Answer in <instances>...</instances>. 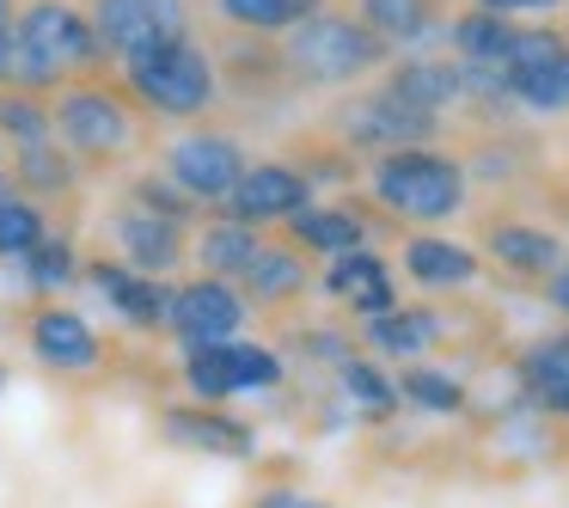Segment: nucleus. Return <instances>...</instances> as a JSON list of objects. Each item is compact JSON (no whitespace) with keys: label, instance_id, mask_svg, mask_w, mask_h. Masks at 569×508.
<instances>
[{"label":"nucleus","instance_id":"obj_1","mask_svg":"<svg viewBox=\"0 0 569 508\" xmlns=\"http://www.w3.org/2000/svg\"><path fill=\"white\" fill-rule=\"evenodd\" d=\"M282 62L295 68L307 87H349L361 80L368 68L386 62V43L373 38L361 19H343V13H312L307 26L288 31L282 43Z\"/></svg>","mask_w":569,"mask_h":508},{"label":"nucleus","instance_id":"obj_2","mask_svg":"<svg viewBox=\"0 0 569 508\" xmlns=\"http://www.w3.org/2000/svg\"><path fill=\"white\" fill-rule=\"evenodd\" d=\"M373 197L392 215H405V221H447L466 202V172L447 153L398 148V153L373 160Z\"/></svg>","mask_w":569,"mask_h":508},{"label":"nucleus","instance_id":"obj_3","mask_svg":"<svg viewBox=\"0 0 569 508\" xmlns=\"http://www.w3.org/2000/svg\"><path fill=\"white\" fill-rule=\"evenodd\" d=\"M123 74H129V92L153 117H172V123H190V117H202L214 104V62L190 38L148 50V56H129Z\"/></svg>","mask_w":569,"mask_h":508},{"label":"nucleus","instance_id":"obj_4","mask_svg":"<svg viewBox=\"0 0 569 508\" xmlns=\"http://www.w3.org/2000/svg\"><path fill=\"white\" fill-rule=\"evenodd\" d=\"M50 123H56V136H62V148L74 153V160H92V166L129 153V141H136L129 104L117 99V92H104V87H62Z\"/></svg>","mask_w":569,"mask_h":508},{"label":"nucleus","instance_id":"obj_5","mask_svg":"<svg viewBox=\"0 0 569 508\" xmlns=\"http://www.w3.org/2000/svg\"><path fill=\"white\" fill-rule=\"evenodd\" d=\"M184 386L202 405H227L239 392H270L282 386V361L263 343L227 337V343H184Z\"/></svg>","mask_w":569,"mask_h":508},{"label":"nucleus","instance_id":"obj_6","mask_svg":"<svg viewBox=\"0 0 569 508\" xmlns=\"http://www.w3.org/2000/svg\"><path fill=\"white\" fill-rule=\"evenodd\" d=\"M92 31H99L104 50H117L129 62V56L184 43L190 38V7L184 0H99V7H92Z\"/></svg>","mask_w":569,"mask_h":508},{"label":"nucleus","instance_id":"obj_7","mask_svg":"<svg viewBox=\"0 0 569 508\" xmlns=\"http://www.w3.org/2000/svg\"><path fill=\"white\" fill-rule=\"evenodd\" d=\"M166 172L184 190L190 202H227L246 178V153H239L233 136H214V129H197V136H178L172 153H166Z\"/></svg>","mask_w":569,"mask_h":508},{"label":"nucleus","instance_id":"obj_8","mask_svg":"<svg viewBox=\"0 0 569 508\" xmlns=\"http://www.w3.org/2000/svg\"><path fill=\"white\" fill-rule=\"evenodd\" d=\"M166 325L178 331V343H227L246 325V295L227 288L221 276H190L184 288H172Z\"/></svg>","mask_w":569,"mask_h":508},{"label":"nucleus","instance_id":"obj_9","mask_svg":"<svg viewBox=\"0 0 569 508\" xmlns=\"http://www.w3.org/2000/svg\"><path fill=\"white\" fill-rule=\"evenodd\" d=\"M13 26L26 31L31 43H38L43 56H50L62 74H74V68H92L104 56L99 31H92L87 13H74L68 0H31L26 13H13Z\"/></svg>","mask_w":569,"mask_h":508},{"label":"nucleus","instance_id":"obj_10","mask_svg":"<svg viewBox=\"0 0 569 508\" xmlns=\"http://www.w3.org/2000/svg\"><path fill=\"white\" fill-rule=\"evenodd\" d=\"M343 136L349 148H373V153H398L410 148V141H429L435 136V117L417 111V104L392 99V92H368V99H356L343 111Z\"/></svg>","mask_w":569,"mask_h":508},{"label":"nucleus","instance_id":"obj_11","mask_svg":"<svg viewBox=\"0 0 569 508\" xmlns=\"http://www.w3.org/2000/svg\"><path fill=\"white\" fill-rule=\"evenodd\" d=\"M227 209H233V221H246V227L295 221L300 209H312V185H307V172H295V166H246V178H239V190L227 197Z\"/></svg>","mask_w":569,"mask_h":508},{"label":"nucleus","instance_id":"obj_12","mask_svg":"<svg viewBox=\"0 0 569 508\" xmlns=\"http://www.w3.org/2000/svg\"><path fill=\"white\" fill-rule=\"evenodd\" d=\"M31 356H38L43 368L87 373L104 361V343L74 307H43V312H31Z\"/></svg>","mask_w":569,"mask_h":508},{"label":"nucleus","instance_id":"obj_13","mask_svg":"<svg viewBox=\"0 0 569 508\" xmlns=\"http://www.w3.org/2000/svg\"><path fill=\"white\" fill-rule=\"evenodd\" d=\"M166 435H172L178 447H197V454H214V459H251L258 454V441H251L246 422L227 417V410H214V405L166 410Z\"/></svg>","mask_w":569,"mask_h":508},{"label":"nucleus","instance_id":"obj_14","mask_svg":"<svg viewBox=\"0 0 569 508\" xmlns=\"http://www.w3.org/2000/svg\"><path fill=\"white\" fill-rule=\"evenodd\" d=\"M111 233H117V246H123V263L141 270V276H160V270H172V263L184 258V227L166 221V215L123 209L111 221Z\"/></svg>","mask_w":569,"mask_h":508},{"label":"nucleus","instance_id":"obj_15","mask_svg":"<svg viewBox=\"0 0 569 508\" xmlns=\"http://www.w3.org/2000/svg\"><path fill=\"white\" fill-rule=\"evenodd\" d=\"M87 276H92V288H99L104 300H111L117 312H123L129 325H141V331H153V325H166V307H172V295H166L153 276H141V270H129V263H87Z\"/></svg>","mask_w":569,"mask_h":508},{"label":"nucleus","instance_id":"obj_16","mask_svg":"<svg viewBox=\"0 0 569 508\" xmlns=\"http://www.w3.org/2000/svg\"><path fill=\"white\" fill-rule=\"evenodd\" d=\"M62 80H68V74L26 38V31L13 26V19L0 26V87H7V92H26V99H43V92H56Z\"/></svg>","mask_w":569,"mask_h":508},{"label":"nucleus","instance_id":"obj_17","mask_svg":"<svg viewBox=\"0 0 569 508\" xmlns=\"http://www.w3.org/2000/svg\"><path fill=\"white\" fill-rule=\"evenodd\" d=\"M520 386L539 398L545 410L569 417V337H545L520 356Z\"/></svg>","mask_w":569,"mask_h":508},{"label":"nucleus","instance_id":"obj_18","mask_svg":"<svg viewBox=\"0 0 569 508\" xmlns=\"http://www.w3.org/2000/svg\"><path fill=\"white\" fill-rule=\"evenodd\" d=\"M490 258L508 263V270H520V276H551L557 258H563V246H557V233H545V227L502 221V227H490Z\"/></svg>","mask_w":569,"mask_h":508},{"label":"nucleus","instance_id":"obj_19","mask_svg":"<svg viewBox=\"0 0 569 508\" xmlns=\"http://www.w3.org/2000/svg\"><path fill=\"white\" fill-rule=\"evenodd\" d=\"M515 19L502 13H483V7H471V13L453 19V43H459V62H478V68H502L508 50H515Z\"/></svg>","mask_w":569,"mask_h":508},{"label":"nucleus","instance_id":"obj_20","mask_svg":"<svg viewBox=\"0 0 569 508\" xmlns=\"http://www.w3.org/2000/svg\"><path fill=\"white\" fill-rule=\"evenodd\" d=\"M239 282H246V300L282 307V300H295L300 288H307V263H300V251H288V246H263L258 263H251Z\"/></svg>","mask_w":569,"mask_h":508},{"label":"nucleus","instance_id":"obj_21","mask_svg":"<svg viewBox=\"0 0 569 508\" xmlns=\"http://www.w3.org/2000/svg\"><path fill=\"white\" fill-rule=\"evenodd\" d=\"M405 270L417 276L422 288H466L478 276V258L453 239H410L405 246Z\"/></svg>","mask_w":569,"mask_h":508},{"label":"nucleus","instance_id":"obj_22","mask_svg":"<svg viewBox=\"0 0 569 508\" xmlns=\"http://www.w3.org/2000/svg\"><path fill=\"white\" fill-rule=\"evenodd\" d=\"M441 337V319L429 307H392L380 319H368V343L373 356H422Z\"/></svg>","mask_w":569,"mask_h":508},{"label":"nucleus","instance_id":"obj_23","mask_svg":"<svg viewBox=\"0 0 569 508\" xmlns=\"http://www.w3.org/2000/svg\"><path fill=\"white\" fill-rule=\"evenodd\" d=\"M386 92L405 99V104H417V111H429V117H441L447 104L459 99V68L453 62H405L392 80H386Z\"/></svg>","mask_w":569,"mask_h":508},{"label":"nucleus","instance_id":"obj_24","mask_svg":"<svg viewBox=\"0 0 569 508\" xmlns=\"http://www.w3.org/2000/svg\"><path fill=\"white\" fill-rule=\"evenodd\" d=\"M197 251H202V270L227 282V276H246L251 263H258L263 239H258V227H246V221H214L209 233L197 239Z\"/></svg>","mask_w":569,"mask_h":508},{"label":"nucleus","instance_id":"obj_25","mask_svg":"<svg viewBox=\"0 0 569 508\" xmlns=\"http://www.w3.org/2000/svg\"><path fill=\"white\" fill-rule=\"evenodd\" d=\"M361 26L392 50V43H417L435 26V0H361Z\"/></svg>","mask_w":569,"mask_h":508},{"label":"nucleus","instance_id":"obj_26","mask_svg":"<svg viewBox=\"0 0 569 508\" xmlns=\"http://www.w3.org/2000/svg\"><path fill=\"white\" fill-rule=\"evenodd\" d=\"M295 239L307 251H331V258H343V251L368 246V227H361L349 209H300L295 215Z\"/></svg>","mask_w":569,"mask_h":508},{"label":"nucleus","instance_id":"obj_27","mask_svg":"<svg viewBox=\"0 0 569 508\" xmlns=\"http://www.w3.org/2000/svg\"><path fill=\"white\" fill-rule=\"evenodd\" d=\"M508 99L527 104V111H569V43L551 62L527 68V74H508Z\"/></svg>","mask_w":569,"mask_h":508},{"label":"nucleus","instance_id":"obj_28","mask_svg":"<svg viewBox=\"0 0 569 508\" xmlns=\"http://www.w3.org/2000/svg\"><path fill=\"white\" fill-rule=\"evenodd\" d=\"M233 26H251V31H295L319 13V0H214Z\"/></svg>","mask_w":569,"mask_h":508},{"label":"nucleus","instance_id":"obj_29","mask_svg":"<svg viewBox=\"0 0 569 508\" xmlns=\"http://www.w3.org/2000/svg\"><path fill=\"white\" fill-rule=\"evenodd\" d=\"M43 239H50V221H43L38 202L0 197V258H31Z\"/></svg>","mask_w":569,"mask_h":508},{"label":"nucleus","instance_id":"obj_30","mask_svg":"<svg viewBox=\"0 0 569 508\" xmlns=\"http://www.w3.org/2000/svg\"><path fill=\"white\" fill-rule=\"evenodd\" d=\"M50 136H56V123H50V111H43V99L0 92V141H13V148L26 153V148H43Z\"/></svg>","mask_w":569,"mask_h":508},{"label":"nucleus","instance_id":"obj_31","mask_svg":"<svg viewBox=\"0 0 569 508\" xmlns=\"http://www.w3.org/2000/svg\"><path fill=\"white\" fill-rule=\"evenodd\" d=\"M380 282H392V270H386V263L373 258L368 246H361V251H343V258H331V270H325V295L349 300V307H356L368 288H380Z\"/></svg>","mask_w":569,"mask_h":508},{"label":"nucleus","instance_id":"obj_32","mask_svg":"<svg viewBox=\"0 0 569 508\" xmlns=\"http://www.w3.org/2000/svg\"><path fill=\"white\" fill-rule=\"evenodd\" d=\"M19 185L43 190V197H68V185H74V160H68L62 141H43V148L19 153Z\"/></svg>","mask_w":569,"mask_h":508},{"label":"nucleus","instance_id":"obj_33","mask_svg":"<svg viewBox=\"0 0 569 508\" xmlns=\"http://www.w3.org/2000/svg\"><path fill=\"white\" fill-rule=\"evenodd\" d=\"M398 398H410V405H422V410H441V417L466 405L453 373H435V368H410L405 380H398Z\"/></svg>","mask_w":569,"mask_h":508},{"label":"nucleus","instance_id":"obj_34","mask_svg":"<svg viewBox=\"0 0 569 508\" xmlns=\"http://www.w3.org/2000/svg\"><path fill=\"white\" fill-rule=\"evenodd\" d=\"M343 392L356 398L361 410H373V417H386V410L398 405V380H386L373 361H356V356L343 361Z\"/></svg>","mask_w":569,"mask_h":508},{"label":"nucleus","instance_id":"obj_35","mask_svg":"<svg viewBox=\"0 0 569 508\" xmlns=\"http://www.w3.org/2000/svg\"><path fill=\"white\" fill-rule=\"evenodd\" d=\"M26 270H31V282H38V288H62L68 276H74V251H68V239L50 233V239H43V246L26 258Z\"/></svg>","mask_w":569,"mask_h":508},{"label":"nucleus","instance_id":"obj_36","mask_svg":"<svg viewBox=\"0 0 569 508\" xmlns=\"http://www.w3.org/2000/svg\"><path fill=\"white\" fill-rule=\"evenodd\" d=\"M563 31H520L515 38V50H508V62H502V74H527V68H539V62H551L557 50H563Z\"/></svg>","mask_w":569,"mask_h":508},{"label":"nucleus","instance_id":"obj_37","mask_svg":"<svg viewBox=\"0 0 569 508\" xmlns=\"http://www.w3.org/2000/svg\"><path fill=\"white\" fill-rule=\"evenodd\" d=\"M136 209L166 215V221H184V215H190V197H184L178 185H166V178H141V185H136Z\"/></svg>","mask_w":569,"mask_h":508},{"label":"nucleus","instance_id":"obj_38","mask_svg":"<svg viewBox=\"0 0 569 508\" xmlns=\"http://www.w3.org/2000/svg\"><path fill=\"white\" fill-rule=\"evenodd\" d=\"M251 508H331V502H325V496H307V490H288V484H282V490H263Z\"/></svg>","mask_w":569,"mask_h":508},{"label":"nucleus","instance_id":"obj_39","mask_svg":"<svg viewBox=\"0 0 569 508\" xmlns=\"http://www.w3.org/2000/svg\"><path fill=\"white\" fill-rule=\"evenodd\" d=\"M483 13H502V19H515V13H545V7H557V0H478Z\"/></svg>","mask_w":569,"mask_h":508},{"label":"nucleus","instance_id":"obj_40","mask_svg":"<svg viewBox=\"0 0 569 508\" xmlns=\"http://www.w3.org/2000/svg\"><path fill=\"white\" fill-rule=\"evenodd\" d=\"M545 295H551V307H557V312H569V270H557Z\"/></svg>","mask_w":569,"mask_h":508},{"label":"nucleus","instance_id":"obj_41","mask_svg":"<svg viewBox=\"0 0 569 508\" xmlns=\"http://www.w3.org/2000/svg\"><path fill=\"white\" fill-rule=\"evenodd\" d=\"M7 19H13V0H0V26H7Z\"/></svg>","mask_w":569,"mask_h":508}]
</instances>
